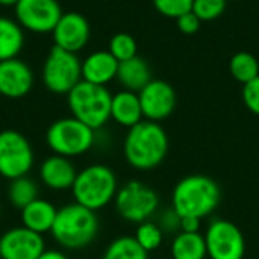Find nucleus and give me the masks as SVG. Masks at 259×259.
Instances as JSON below:
<instances>
[{"mask_svg": "<svg viewBox=\"0 0 259 259\" xmlns=\"http://www.w3.org/2000/svg\"><path fill=\"white\" fill-rule=\"evenodd\" d=\"M14 8L17 23L33 33L52 32L64 14L58 0H18Z\"/></svg>", "mask_w": 259, "mask_h": 259, "instance_id": "9b49d317", "label": "nucleus"}, {"mask_svg": "<svg viewBox=\"0 0 259 259\" xmlns=\"http://www.w3.org/2000/svg\"><path fill=\"white\" fill-rule=\"evenodd\" d=\"M108 50L118 62H123L138 55V44H137V39L131 33L120 32L111 38Z\"/></svg>", "mask_w": 259, "mask_h": 259, "instance_id": "bb28decb", "label": "nucleus"}, {"mask_svg": "<svg viewBox=\"0 0 259 259\" xmlns=\"http://www.w3.org/2000/svg\"><path fill=\"white\" fill-rule=\"evenodd\" d=\"M56 214H58V208L52 202L38 197L21 209L20 214L21 226L39 235H44L52 231L53 223L56 220Z\"/></svg>", "mask_w": 259, "mask_h": 259, "instance_id": "6ab92c4d", "label": "nucleus"}, {"mask_svg": "<svg viewBox=\"0 0 259 259\" xmlns=\"http://www.w3.org/2000/svg\"><path fill=\"white\" fill-rule=\"evenodd\" d=\"M202 220L197 217H181V231L182 232H200Z\"/></svg>", "mask_w": 259, "mask_h": 259, "instance_id": "473e14b6", "label": "nucleus"}, {"mask_svg": "<svg viewBox=\"0 0 259 259\" xmlns=\"http://www.w3.org/2000/svg\"><path fill=\"white\" fill-rule=\"evenodd\" d=\"M46 143L53 155L76 158L88 153L96 143V131L74 117L53 121L46 132Z\"/></svg>", "mask_w": 259, "mask_h": 259, "instance_id": "423d86ee", "label": "nucleus"}, {"mask_svg": "<svg viewBox=\"0 0 259 259\" xmlns=\"http://www.w3.org/2000/svg\"><path fill=\"white\" fill-rule=\"evenodd\" d=\"M203 237L209 259H244L246 238L235 223L223 219L212 220Z\"/></svg>", "mask_w": 259, "mask_h": 259, "instance_id": "9d476101", "label": "nucleus"}, {"mask_svg": "<svg viewBox=\"0 0 259 259\" xmlns=\"http://www.w3.org/2000/svg\"><path fill=\"white\" fill-rule=\"evenodd\" d=\"M118 188L117 175L111 167L91 164L77 171L71 194L76 203L97 212L114 202Z\"/></svg>", "mask_w": 259, "mask_h": 259, "instance_id": "20e7f679", "label": "nucleus"}, {"mask_svg": "<svg viewBox=\"0 0 259 259\" xmlns=\"http://www.w3.org/2000/svg\"><path fill=\"white\" fill-rule=\"evenodd\" d=\"M229 71L235 80L246 85L259 76V61L249 52H238L229 61Z\"/></svg>", "mask_w": 259, "mask_h": 259, "instance_id": "393cba45", "label": "nucleus"}, {"mask_svg": "<svg viewBox=\"0 0 259 259\" xmlns=\"http://www.w3.org/2000/svg\"><path fill=\"white\" fill-rule=\"evenodd\" d=\"M222 191L219 184L205 175H190L181 179L171 194V208L181 217H209L219 206Z\"/></svg>", "mask_w": 259, "mask_h": 259, "instance_id": "f03ea898", "label": "nucleus"}, {"mask_svg": "<svg viewBox=\"0 0 259 259\" xmlns=\"http://www.w3.org/2000/svg\"><path fill=\"white\" fill-rule=\"evenodd\" d=\"M33 87V71L18 58L0 61V94L8 99H21Z\"/></svg>", "mask_w": 259, "mask_h": 259, "instance_id": "2eb2a0df", "label": "nucleus"}, {"mask_svg": "<svg viewBox=\"0 0 259 259\" xmlns=\"http://www.w3.org/2000/svg\"><path fill=\"white\" fill-rule=\"evenodd\" d=\"M18 0H0L2 6H15Z\"/></svg>", "mask_w": 259, "mask_h": 259, "instance_id": "f704fd0d", "label": "nucleus"}, {"mask_svg": "<svg viewBox=\"0 0 259 259\" xmlns=\"http://www.w3.org/2000/svg\"><path fill=\"white\" fill-rule=\"evenodd\" d=\"M111 120L123 127H134L144 120L138 93L121 90L112 96L111 100Z\"/></svg>", "mask_w": 259, "mask_h": 259, "instance_id": "a211bd4d", "label": "nucleus"}, {"mask_svg": "<svg viewBox=\"0 0 259 259\" xmlns=\"http://www.w3.org/2000/svg\"><path fill=\"white\" fill-rule=\"evenodd\" d=\"M117 80L121 83L124 90L140 93L152 80L150 65L146 59H143L138 55L134 56L132 59L123 61L118 64Z\"/></svg>", "mask_w": 259, "mask_h": 259, "instance_id": "aec40b11", "label": "nucleus"}, {"mask_svg": "<svg viewBox=\"0 0 259 259\" xmlns=\"http://www.w3.org/2000/svg\"><path fill=\"white\" fill-rule=\"evenodd\" d=\"M99 226L96 211L73 202L58 209L50 234L62 249L80 250L97 238Z\"/></svg>", "mask_w": 259, "mask_h": 259, "instance_id": "7ed1b4c3", "label": "nucleus"}, {"mask_svg": "<svg viewBox=\"0 0 259 259\" xmlns=\"http://www.w3.org/2000/svg\"><path fill=\"white\" fill-rule=\"evenodd\" d=\"M24 46V32L17 20L0 17V61L17 58Z\"/></svg>", "mask_w": 259, "mask_h": 259, "instance_id": "4be33fe9", "label": "nucleus"}, {"mask_svg": "<svg viewBox=\"0 0 259 259\" xmlns=\"http://www.w3.org/2000/svg\"><path fill=\"white\" fill-rule=\"evenodd\" d=\"M44 87L53 94H68L82 80V62L76 53L53 46L41 71Z\"/></svg>", "mask_w": 259, "mask_h": 259, "instance_id": "0eeeda50", "label": "nucleus"}, {"mask_svg": "<svg viewBox=\"0 0 259 259\" xmlns=\"http://www.w3.org/2000/svg\"><path fill=\"white\" fill-rule=\"evenodd\" d=\"M158 225L164 234H178L181 231V215L173 208H167L161 212Z\"/></svg>", "mask_w": 259, "mask_h": 259, "instance_id": "7c9ffc66", "label": "nucleus"}, {"mask_svg": "<svg viewBox=\"0 0 259 259\" xmlns=\"http://www.w3.org/2000/svg\"><path fill=\"white\" fill-rule=\"evenodd\" d=\"M155 9L167 18H179L193 9V0H152Z\"/></svg>", "mask_w": 259, "mask_h": 259, "instance_id": "c85d7f7f", "label": "nucleus"}, {"mask_svg": "<svg viewBox=\"0 0 259 259\" xmlns=\"http://www.w3.org/2000/svg\"><path fill=\"white\" fill-rule=\"evenodd\" d=\"M118 64L109 50L93 52L82 61V80L106 87L111 80L117 79Z\"/></svg>", "mask_w": 259, "mask_h": 259, "instance_id": "f3484780", "label": "nucleus"}, {"mask_svg": "<svg viewBox=\"0 0 259 259\" xmlns=\"http://www.w3.org/2000/svg\"><path fill=\"white\" fill-rule=\"evenodd\" d=\"M102 259H149V253L131 235H121L112 240Z\"/></svg>", "mask_w": 259, "mask_h": 259, "instance_id": "b1692460", "label": "nucleus"}, {"mask_svg": "<svg viewBox=\"0 0 259 259\" xmlns=\"http://www.w3.org/2000/svg\"><path fill=\"white\" fill-rule=\"evenodd\" d=\"M35 162V153L29 140L18 131L0 132V176L12 181L27 176Z\"/></svg>", "mask_w": 259, "mask_h": 259, "instance_id": "1a4fd4ad", "label": "nucleus"}, {"mask_svg": "<svg viewBox=\"0 0 259 259\" xmlns=\"http://www.w3.org/2000/svg\"><path fill=\"white\" fill-rule=\"evenodd\" d=\"M176 24H178V29L184 35H194L196 32H199V29L202 26V20L193 11H190V12L181 15L179 18H176Z\"/></svg>", "mask_w": 259, "mask_h": 259, "instance_id": "2f4dec72", "label": "nucleus"}, {"mask_svg": "<svg viewBox=\"0 0 259 259\" xmlns=\"http://www.w3.org/2000/svg\"><path fill=\"white\" fill-rule=\"evenodd\" d=\"M243 102L246 105V108L259 117V76L255 77L253 80L247 82L246 85H243Z\"/></svg>", "mask_w": 259, "mask_h": 259, "instance_id": "c756f323", "label": "nucleus"}, {"mask_svg": "<svg viewBox=\"0 0 259 259\" xmlns=\"http://www.w3.org/2000/svg\"><path fill=\"white\" fill-rule=\"evenodd\" d=\"M112 94L106 87L80 80L68 94L67 103L71 117L80 120L94 131L102 129L111 120Z\"/></svg>", "mask_w": 259, "mask_h": 259, "instance_id": "39448f33", "label": "nucleus"}, {"mask_svg": "<svg viewBox=\"0 0 259 259\" xmlns=\"http://www.w3.org/2000/svg\"><path fill=\"white\" fill-rule=\"evenodd\" d=\"M38 259H68V256L58 249H46Z\"/></svg>", "mask_w": 259, "mask_h": 259, "instance_id": "72a5a7b5", "label": "nucleus"}, {"mask_svg": "<svg viewBox=\"0 0 259 259\" xmlns=\"http://www.w3.org/2000/svg\"><path fill=\"white\" fill-rule=\"evenodd\" d=\"M90 23L79 12H65L52 30L56 47L67 52L77 53L82 50L90 39Z\"/></svg>", "mask_w": 259, "mask_h": 259, "instance_id": "4468645a", "label": "nucleus"}, {"mask_svg": "<svg viewBox=\"0 0 259 259\" xmlns=\"http://www.w3.org/2000/svg\"><path fill=\"white\" fill-rule=\"evenodd\" d=\"M38 176L46 188L52 191H67L73 188L77 170L70 158L52 155L39 164Z\"/></svg>", "mask_w": 259, "mask_h": 259, "instance_id": "dca6fc26", "label": "nucleus"}, {"mask_svg": "<svg viewBox=\"0 0 259 259\" xmlns=\"http://www.w3.org/2000/svg\"><path fill=\"white\" fill-rule=\"evenodd\" d=\"M171 259H206V243L200 232H182L175 234L170 246Z\"/></svg>", "mask_w": 259, "mask_h": 259, "instance_id": "412c9836", "label": "nucleus"}, {"mask_svg": "<svg viewBox=\"0 0 259 259\" xmlns=\"http://www.w3.org/2000/svg\"><path fill=\"white\" fill-rule=\"evenodd\" d=\"M123 153L132 168L140 171L153 170L164 162L168 153V135L159 123L143 120L127 129Z\"/></svg>", "mask_w": 259, "mask_h": 259, "instance_id": "f257e3e1", "label": "nucleus"}, {"mask_svg": "<svg viewBox=\"0 0 259 259\" xmlns=\"http://www.w3.org/2000/svg\"><path fill=\"white\" fill-rule=\"evenodd\" d=\"M38 194H39L38 184L29 176H21L9 181L8 199L11 205L20 211L29 203H32L35 199H38Z\"/></svg>", "mask_w": 259, "mask_h": 259, "instance_id": "5701e85b", "label": "nucleus"}, {"mask_svg": "<svg viewBox=\"0 0 259 259\" xmlns=\"http://www.w3.org/2000/svg\"><path fill=\"white\" fill-rule=\"evenodd\" d=\"M0 214H2V208H0Z\"/></svg>", "mask_w": 259, "mask_h": 259, "instance_id": "c9c22d12", "label": "nucleus"}, {"mask_svg": "<svg viewBox=\"0 0 259 259\" xmlns=\"http://www.w3.org/2000/svg\"><path fill=\"white\" fill-rule=\"evenodd\" d=\"M228 0H193V12L202 21L217 20L226 11Z\"/></svg>", "mask_w": 259, "mask_h": 259, "instance_id": "cd10ccee", "label": "nucleus"}, {"mask_svg": "<svg viewBox=\"0 0 259 259\" xmlns=\"http://www.w3.org/2000/svg\"><path fill=\"white\" fill-rule=\"evenodd\" d=\"M164 235L165 234L158 223L147 220V222H143L137 226L134 238L147 253H152L162 246Z\"/></svg>", "mask_w": 259, "mask_h": 259, "instance_id": "a878e982", "label": "nucleus"}, {"mask_svg": "<svg viewBox=\"0 0 259 259\" xmlns=\"http://www.w3.org/2000/svg\"><path fill=\"white\" fill-rule=\"evenodd\" d=\"M46 250L44 237L17 226L0 235V259H38Z\"/></svg>", "mask_w": 259, "mask_h": 259, "instance_id": "ddd939ff", "label": "nucleus"}, {"mask_svg": "<svg viewBox=\"0 0 259 259\" xmlns=\"http://www.w3.org/2000/svg\"><path fill=\"white\" fill-rule=\"evenodd\" d=\"M114 205L123 220L140 225L156 214L159 209V197L149 185L140 181H131L118 188Z\"/></svg>", "mask_w": 259, "mask_h": 259, "instance_id": "6e6552de", "label": "nucleus"}, {"mask_svg": "<svg viewBox=\"0 0 259 259\" xmlns=\"http://www.w3.org/2000/svg\"><path fill=\"white\" fill-rule=\"evenodd\" d=\"M144 120L149 121H162L168 118L176 108V91L175 88L161 79H152L140 93H138Z\"/></svg>", "mask_w": 259, "mask_h": 259, "instance_id": "f8f14e48", "label": "nucleus"}]
</instances>
